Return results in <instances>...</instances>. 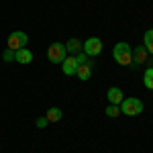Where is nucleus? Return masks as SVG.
Segmentation results:
<instances>
[{"label": "nucleus", "instance_id": "13", "mask_svg": "<svg viewBox=\"0 0 153 153\" xmlns=\"http://www.w3.org/2000/svg\"><path fill=\"white\" fill-rule=\"evenodd\" d=\"M143 43H145L147 53H151V55H153V29L145 31V35H143Z\"/></svg>", "mask_w": 153, "mask_h": 153}, {"label": "nucleus", "instance_id": "14", "mask_svg": "<svg viewBox=\"0 0 153 153\" xmlns=\"http://www.w3.org/2000/svg\"><path fill=\"white\" fill-rule=\"evenodd\" d=\"M143 84L147 90H153V68H147L143 74Z\"/></svg>", "mask_w": 153, "mask_h": 153}, {"label": "nucleus", "instance_id": "1", "mask_svg": "<svg viewBox=\"0 0 153 153\" xmlns=\"http://www.w3.org/2000/svg\"><path fill=\"white\" fill-rule=\"evenodd\" d=\"M112 55H114V59H117L120 65H131V63H133V51H131V45L125 43V41H120V43L114 45Z\"/></svg>", "mask_w": 153, "mask_h": 153}, {"label": "nucleus", "instance_id": "8", "mask_svg": "<svg viewBox=\"0 0 153 153\" xmlns=\"http://www.w3.org/2000/svg\"><path fill=\"white\" fill-rule=\"evenodd\" d=\"M145 61H147V49H145V45L135 47L133 49V63L139 65V63H145Z\"/></svg>", "mask_w": 153, "mask_h": 153}, {"label": "nucleus", "instance_id": "7", "mask_svg": "<svg viewBox=\"0 0 153 153\" xmlns=\"http://www.w3.org/2000/svg\"><path fill=\"white\" fill-rule=\"evenodd\" d=\"M92 68H94V63L92 61H88V63H82V65H78V70H76V76L86 82V80H90L92 78Z\"/></svg>", "mask_w": 153, "mask_h": 153}, {"label": "nucleus", "instance_id": "9", "mask_svg": "<svg viewBox=\"0 0 153 153\" xmlns=\"http://www.w3.org/2000/svg\"><path fill=\"white\" fill-rule=\"evenodd\" d=\"M106 96H108V100H110V104H120L123 100H125V96H123V90L120 88H108V92H106Z\"/></svg>", "mask_w": 153, "mask_h": 153}, {"label": "nucleus", "instance_id": "18", "mask_svg": "<svg viewBox=\"0 0 153 153\" xmlns=\"http://www.w3.org/2000/svg\"><path fill=\"white\" fill-rule=\"evenodd\" d=\"M49 123H47V118L45 117H41V118H37V129H45Z\"/></svg>", "mask_w": 153, "mask_h": 153}, {"label": "nucleus", "instance_id": "5", "mask_svg": "<svg viewBox=\"0 0 153 153\" xmlns=\"http://www.w3.org/2000/svg\"><path fill=\"white\" fill-rule=\"evenodd\" d=\"M84 53L88 55V57H96L100 51H102V41L98 39V37H90V39H86L84 41Z\"/></svg>", "mask_w": 153, "mask_h": 153}, {"label": "nucleus", "instance_id": "11", "mask_svg": "<svg viewBox=\"0 0 153 153\" xmlns=\"http://www.w3.org/2000/svg\"><path fill=\"white\" fill-rule=\"evenodd\" d=\"M82 41H78V39H70L68 43H65V51L68 53H80L82 51Z\"/></svg>", "mask_w": 153, "mask_h": 153}, {"label": "nucleus", "instance_id": "3", "mask_svg": "<svg viewBox=\"0 0 153 153\" xmlns=\"http://www.w3.org/2000/svg\"><path fill=\"white\" fill-rule=\"evenodd\" d=\"M47 57L51 63H61L63 59L68 57V51H65V45L63 43H51L47 49Z\"/></svg>", "mask_w": 153, "mask_h": 153}, {"label": "nucleus", "instance_id": "6", "mask_svg": "<svg viewBox=\"0 0 153 153\" xmlns=\"http://www.w3.org/2000/svg\"><path fill=\"white\" fill-rule=\"evenodd\" d=\"M61 70L65 76H76V70H78V61L74 55H68V57L61 61Z\"/></svg>", "mask_w": 153, "mask_h": 153}, {"label": "nucleus", "instance_id": "15", "mask_svg": "<svg viewBox=\"0 0 153 153\" xmlns=\"http://www.w3.org/2000/svg\"><path fill=\"white\" fill-rule=\"evenodd\" d=\"M118 114H120V106H117V104H110L108 108H106V117H110V118L114 117V118H117Z\"/></svg>", "mask_w": 153, "mask_h": 153}, {"label": "nucleus", "instance_id": "10", "mask_svg": "<svg viewBox=\"0 0 153 153\" xmlns=\"http://www.w3.org/2000/svg\"><path fill=\"white\" fill-rule=\"evenodd\" d=\"M14 61H19V63L27 65V63H31V61H33V53H31L27 47L19 49V51H16V57H14Z\"/></svg>", "mask_w": 153, "mask_h": 153}, {"label": "nucleus", "instance_id": "4", "mask_svg": "<svg viewBox=\"0 0 153 153\" xmlns=\"http://www.w3.org/2000/svg\"><path fill=\"white\" fill-rule=\"evenodd\" d=\"M27 41H29L27 33H23V31H14V33H10L8 41H6V47L12 49V51H19V49H23L25 45H27Z\"/></svg>", "mask_w": 153, "mask_h": 153}, {"label": "nucleus", "instance_id": "16", "mask_svg": "<svg viewBox=\"0 0 153 153\" xmlns=\"http://www.w3.org/2000/svg\"><path fill=\"white\" fill-rule=\"evenodd\" d=\"M14 57H16V51H12V49H4V51H2V59H4V61H14Z\"/></svg>", "mask_w": 153, "mask_h": 153}, {"label": "nucleus", "instance_id": "2", "mask_svg": "<svg viewBox=\"0 0 153 153\" xmlns=\"http://www.w3.org/2000/svg\"><path fill=\"white\" fill-rule=\"evenodd\" d=\"M118 106H120V114H127V117H137L143 112V102L139 98H125Z\"/></svg>", "mask_w": 153, "mask_h": 153}, {"label": "nucleus", "instance_id": "17", "mask_svg": "<svg viewBox=\"0 0 153 153\" xmlns=\"http://www.w3.org/2000/svg\"><path fill=\"white\" fill-rule=\"evenodd\" d=\"M74 57H76V61H78V65H82V63H88V61H90V57H88V55H86L84 51H80V53H76Z\"/></svg>", "mask_w": 153, "mask_h": 153}, {"label": "nucleus", "instance_id": "12", "mask_svg": "<svg viewBox=\"0 0 153 153\" xmlns=\"http://www.w3.org/2000/svg\"><path fill=\"white\" fill-rule=\"evenodd\" d=\"M45 118H47V123H57V120H61V110L57 106H51L47 110V114H45Z\"/></svg>", "mask_w": 153, "mask_h": 153}]
</instances>
